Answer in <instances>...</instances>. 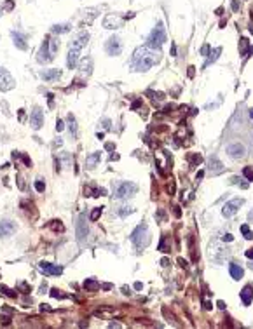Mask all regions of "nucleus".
Instances as JSON below:
<instances>
[{"mask_svg": "<svg viewBox=\"0 0 253 329\" xmlns=\"http://www.w3.org/2000/svg\"><path fill=\"white\" fill-rule=\"evenodd\" d=\"M161 61V52L159 49L155 51L152 47H140L134 51L133 58H131V66L134 71H148L154 64H157Z\"/></svg>", "mask_w": 253, "mask_h": 329, "instance_id": "obj_1", "label": "nucleus"}, {"mask_svg": "<svg viewBox=\"0 0 253 329\" xmlns=\"http://www.w3.org/2000/svg\"><path fill=\"white\" fill-rule=\"evenodd\" d=\"M138 192V185L131 181H119L113 188V195L117 199H127V197H133Z\"/></svg>", "mask_w": 253, "mask_h": 329, "instance_id": "obj_2", "label": "nucleus"}, {"mask_svg": "<svg viewBox=\"0 0 253 329\" xmlns=\"http://www.w3.org/2000/svg\"><path fill=\"white\" fill-rule=\"evenodd\" d=\"M164 42H166V31H164V28H162V23H159L157 28L152 30V33H150V37H148V47L159 49Z\"/></svg>", "mask_w": 253, "mask_h": 329, "instance_id": "obj_3", "label": "nucleus"}, {"mask_svg": "<svg viewBox=\"0 0 253 329\" xmlns=\"http://www.w3.org/2000/svg\"><path fill=\"white\" fill-rule=\"evenodd\" d=\"M131 240H133L134 245H138V247H145L148 244V228L147 225H138L136 226V230L131 233Z\"/></svg>", "mask_w": 253, "mask_h": 329, "instance_id": "obj_4", "label": "nucleus"}, {"mask_svg": "<svg viewBox=\"0 0 253 329\" xmlns=\"http://www.w3.org/2000/svg\"><path fill=\"white\" fill-rule=\"evenodd\" d=\"M14 78H12V75L9 73L5 68H0V89L2 91H11V89H14Z\"/></svg>", "mask_w": 253, "mask_h": 329, "instance_id": "obj_5", "label": "nucleus"}, {"mask_svg": "<svg viewBox=\"0 0 253 329\" xmlns=\"http://www.w3.org/2000/svg\"><path fill=\"white\" fill-rule=\"evenodd\" d=\"M52 54H51V49H49V40H44V44L40 45V49L37 52V61L39 63H49L51 59H52Z\"/></svg>", "mask_w": 253, "mask_h": 329, "instance_id": "obj_6", "label": "nucleus"}, {"mask_svg": "<svg viewBox=\"0 0 253 329\" xmlns=\"http://www.w3.org/2000/svg\"><path fill=\"white\" fill-rule=\"evenodd\" d=\"M245 204V200L243 199H236V200H231V202H227L224 206V209H222V212H224V216L225 218H231V216H234L236 212H238V209L241 207Z\"/></svg>", "mask_w": 253, "mask_h": 329, "instance_id": "obj_7", "label": "nucleus"}, {"mask_svg": "<svg viewBox=\"0 0 253 329\" xmlns=\"http://www.w3.org/2000/svg\"><path fill=\"white\" fill-rule=\"evenodd\" d=\"M106 52L110 54V56H119L120 51H122V45H120V38L119 37H110L108 38V42L105 45Z\"/></svg>", "mask_w": 253, "mask_h": 329, "instance_id": "obj_8", "label": "nucleus"}, {"mask_svg": "<svg viewBox=\"0 0 253 329\" xmlns=\"http://www.w3.org/2000/svg\"><path fill=\"white\" fill-rule=\"evenodd\" d=\"M39 270L46 275H61L63 273V266H58V265H51L47 261H40L39 263Z\"/></svg>", "mask_w": 253, "mask_h": 329, "instance_id": "obj_9", "label": "nucleus"}, {"mask_svg": "<svg viewBox=\"0 0 253 329\" xmlns=\"http://www.w3.org/2000/svg\"><path fill=\"white\" fill-rule=\"evenodd\" d=\"M30 126H32V129H35V131L44 126V113L40 108H35L32 112V115H30Z\"/></svg>", "mask_w": 253, "mask_h": 329, "instance_id": "obj_10", "label": "nucleus"}, {"mask_svg": "<svg viewBox=\"0 0 253 329\" xmlns=\"http://www.w3.org/2000/svg\"><path fill=\"white\" fill-rule=\"evenodd\" d=\"M227 153L231 155L232 159H241V157H245L246 148H245V145H241V143H232V145L227 146Z\"/></svg>", "mask_w": 253, "mask_h": 329, "instance_id": "obj_11", "label": "nucleus"}, {"mask_svg": "<svg viewBox=\"0 0 253 329\" xmlns=\"http://www.w3.org/2000/svg\"><path fill=\"white\" fill-rule=\"evenodd\" d=\"M16 232V223L11 219H2L0 221V237H9Z\"/></svg>", "mask_w": 253, "mask_h": 329, "instance_id": "obj_12", "label": "nucleus"}, {"mask_svg": "<svg viewBox=\"0 0 253 329\" xmlns=\"http://www.w3.org/2000/svg\"><path fill=\"white\" fill-rule=\"evenodd\" d=\"M87 233H89V228H87V225H86V216L84 214H80V216H79V221H77V239H79V242H82Z\"/></svg>", "mask_w": 253, "mask_h": 329, "instance_id": "obj_13", "label": "nucleus"}, {"mask_svg": "<svg viewBox=\"0 0 253 329\" xmlns=\"http://www.w3.org/2000/svg\"><path fill=\"white\" fill-rule=\"evenodd\" d=\"M79 56H80V49H77V47H70V51H68V58H66V66H68L70 70L77 66Z\"/></svg>", "mask_w": 253, "mask_h": 329, "instance_id": "obj_14", "label": "nucleus"}, {"mask_svg": "<svg viewBox=\"0 0 253 329\" xmlns=\"http://www.w3.org/2000/svg\"><path fill=\"white\" fill-rule=\"evenodd\" d=\"M11 35H12V40H14V45L18 47V49H21V51H26V37L23 35V33H19V31H16V30H12L11 31Z\"/></svg>", "mask_w": 253, "mask_h": 329, "instance_id": "obj_15", "label": "nucleus"}, {"mask_svg": "<svg viewBox=\"0 0 253 329\" xmlns=\"http://www.w3.org/2000/svg\"><path fill=\"white\" fill-rule=\"evenodd\" d=\"M241 300H243V303L245 305H250L253 300V286H245L243 287V291H241Z\"/></svg>", "mask_w": 253, "mask_h": 329, "instance_id": "obj_16", "label": "nucleus"}, {"mask_svg": "<svg viewBox=\"0 0 253 329\" xmlns=\"http://www.w3.org/2000/svg\"><path fill=\"white\" fill-rule=\"evenodd\" d=\"M40 77H42L44 80L51 82V80H58V78L61 77V71L59 70H44L42 73H40Z\"/></svg>", "mask_w": 253, "mask_h": 329, "instance_id": "obj_17", "label": "nucleus"}, {"mask_svg": "<svg viewBox=\"0 0 253 329\" xmlns=\"http://www.w3.org/2000/svg\"><path fill=\"white\" fill-rule=\"evenodd\" d=\"M210 169H211V173H215V174H218V173H222L224 171V164L218 160L217 157L213 155L210 159Z\"/></svg>", "mask_w": 253, "mask_h": 329, "instance_id": "obj_18", "label": "nucleus"}, {"mask_svg": "<svg viewBox=\"0 0 253 329\" xmlns=\"http://www.w3.org/2000/svg\"><path fill=\"white\" fill-rule=\"evenodd\" d=\"M87 40H89V35H87V33H80V35H79L77 38H75V40L72 42L70 47H77V49H82L86 44H87Z\"/></svg>", "mask_w": 253, "mask_h": 329, "instance_id": "obj_19", "label": "nucleus"}, {"mask_svg": "<svg viewBox=\"0 0 253 329\" xmlns=\"http://www.w3.org/2000/svg\"><path fill=\"white\" fill-rule=\"evenodd\" d=\"M120 25V19L119 18H115V16H106L105 18V21H103V26L108 30H112V28H117Z\"/></svg>", "mask_w": 253, "mask_h": 329, "instance_id": "obj_20", "label": "nucleus"}, {"mask_svg": "<svg viewBox=\"0 0 253 329\" xmlns=\"http://www.w3.org/2000/svg\"><path fill=\"white\" fill-rule=\"evenodd\" d=\"M100 159H101L100 152H94V153L89 155V157L86 159V166H87V169H94V166L100 162Z\"/></svg>", "mask_w": 253, "mask_h": 329, "instance_id": "obj_21", "label": "nucleus"}, {"mask_svg": "<svg viewBox=\"0 0 253 329\" xmlns=\"http://www.w3.org/2000/svg\"><path fill=\"white\" fill-rule=\"evenodd\" d=\"M231 275H232V279H236V280H239V279H243V275H245V270L241 268L239 265H231Z\"/></svg>", "mask_w": 253, "mask_h": 329, "instance_id": "obj_22", "label": "nucleus"}, {"mask_svg": "<svg viewBox=\"0 0 253 329\" xmlns=\"http://www.w3.org/2000/svg\"><path fill=\"white\" fill-rule=\"evenodd\" d=\"M91 64H93V61L87 58L84 63L80 64V75H86V77H87V75H91Z\"/></svg>", "mask_w": 253, "mask_h": 329, "instance_id": "obj_23", "label": "nucleus"}, {"mask_svg": "<svg viewBox=\"0 0 253 329\" xmlns=\"http://www.w3.org/2000/svg\"><path fill=\"white\" fill-rule=\"evenodd\" d=\"M222 52V47H215V49L211 51L210 52V58H208V61L204 63V66H208V64H211V63H215L217 61V58H218V54Z\"/></svg>", "mask_w": 253, "mask_h": 329, "instance_id": "obj_24", "label": "nucleus"}, {"mask_svg": "<svg viewBox=\"0 0 253 329\" xmlns=\"http://www.w3.org/2000/svg\"><path fill=\"white\" fill-rule=\"evenodd\" d=\"M51 31L56 33V35H59V33H66V31H70V25H54V26L51 28Z\"/></svg>", "mask_w": 253, "mask_h": 329, "instance_id": "obj_25", "label": "nucleus"}, {"mask_svg": "<svg viewBox=\"0 0 253 329\" xmlns=\"http://www.w3.org/2000/svg\"><path fill=\"white\" fill-rule=\"evenodd\" d=\"M68 127H70V134L75 138V136H77V124H75V117H73L72 113L68 115Z\"/></svg>", "mask_w": 253, "mask_h": 329, "instance_id": "obj_26", "label": "nucleus"}, {"mask_svg": "<svg viewBox=\"0 0 253 329\" xmlns=\"http://www.w3.org/2000/svg\"><path fill=\"white\" fill-rule=\"evenodd\" d=\"M84 287L86 289H89V291H96V289H100V284L94 279H86L84 280Z\"/></svg>", "mask_w": 253, "mask_h": 329, "instance_id": "obj_27", "label": "nucleus"}, {"mask_svg": "<svg viewBox=\"0 0 253 329\" xmlns=\"http://www.w3.org/2000/svg\"><path fill=\"white\" fill-rule=\"evenodd\" d=\"M49 49H51V54L54 56V54H56V51L59 49V40H58V38H54V40H49Z\"/></svg>", "mask_w": 253, "mask_h": 329, "instance_id": "obj_28", "label": "nucleus"}, {"mask_svg": "<svg viewBox=\"0 0 253 329\" xmlns=\"http://www.w3.org/2000/svg\"><path fill=\"white\" fill-rule=\"evenodd\" d=\"M133 207H127V206H122V207H119V211H117V214H119V216H127V214H131V212H133Z\"/></svg>", "mask_w": 253, "mask_h": 329, "instance_id": "obj_29", "label": "nucleus"}, {"mask_svg": "<svg viewBox=\"0 0 253 329\" xmlns=\"http://www.w3.org/2000/svg\"><path fill=\"white\" fill-rule=\"evenodd\" d=\"M0 291L4 294H7L9 298H16V291H12V289H9V287H5V286H0Z\"/></svg>", "mask_w": 253, "mask_h": 329, "instance_id": "obj_30", "label": "nucleus"}, {"mask_svg": "<svg viewBox=\"0 0 253 329\" xmlns=\"http://www.w3.org/2000/svg\"><path fill=\"white\" fill-rule=\"evenodd\" d=\"M101 209H103V207H94V209H93V212H91V219L93 221H96V219H98L100 218V214H101Z\"/></svg>", "mask_w": 253, "mask_h": 329, "instance_id": "obj_31", "label": "nucleus"}, {"mask_svg": "<svg viewBox=\"0 0 253 329\" xmlns=\"http://www.w3.org/2000/svg\"><path fill=\"white\" fill-rule=\"evenodd\" d=\"M241 232H243V235H245L246 239H253V233L250 232L248 225H243V226H241Z\"/></svg>", "mask_w": 253, "mask_h": 329, "instance_id": "obj_32", "label": "nucleus"}, {"mask_svg": "<svg viewBox=\"0 0 253 329\" xmlns=\"http://www.w3.org/2000/svg\"><path fill=\"white\" fill-rule=\"evenodd\" d=\"M190 162H192V166H197V164H201V162H203V157H201L199 153H196V155H192V157H190Z\"/></svg>", "mask_w": 253, "mask_h": 329, "instance_id": "obj_33", "label": "nucleus"}, {"mask_svg": "<svg viewBox=\"0 0 253 329\" xmlns=\"http://www.w3.org/2000/svg\"><path fill=\"white\" fill-rule=\"evenodd\" d=\"M243 174H245V178H248L250 181H253V169H251V167H245Z\"/></svg>", "mask_w": 253, "mask_h": 329, "instance_id": "obj_34", "label": "nucleus"}, {"mask_svg": "<svg viewBox=\"0 0 253 329\" xmlns=\"http://www.w3.org/2000/svg\"><path fill=\"white\" fill-rule=\"evenodd\" d=\"M44 188H46V185H44V181L39 178V179L35 181V190L37 192H44Z\"/></svg>", "mask_w": 253, "mask_h": 329, "instance_id": "obj_35", "label": "nucleus"}, {"mask_svg": "<svg viewBox=\"0 0 253 329\" xmlns=\"http://www.w3.org/2000/svg\"><path fill=\"white\" fill-rule=\"evenodd\" d=\"M49 294L52 298H65V294H61V291H58V289H51Z\"/></svg>", "mask_w": 253, "mask_h": 329, "instance_id": "obj_36", "label": "nucleus"}, {"mask_svg": "<svg viewBox=\"0 0 253 329\" xmlns=\"http://www.w3.org/2000/svg\"><path fill=\"white\" fill-rule=\"evenodd\" d=\"M63 120H59L58 119V122H56V131H63Z\"/></svg>", "mask_w": 253, "mask_h": 329, "instance_id": "obj_37", "label": "nucleus"}, {"mask_svg": "<svg viewBox=\"0 0 253 329\" xmlns=\"http://www.w3.org/2000/svg\"><path fill=\"white\" fill-rule=\"evenodd\" d=\"M232 239H234V237H232V235H231V233H225V235H224V237H222V240H224V242H231V240H232Z\"/></svg>", "mask_w": 253, "mask_h": 329, "instance_id": "obj_38", "label": "nucleus"}, {"mask_svg": "<svg viewBox=\"0 0 253 329\" xmlns=\"http://www.w3.org/2000/svg\"><path fill=\"white\" fill-rule=\"evenodd\" d=\"M246 45H248V40H246V38H241V51H245Z\"/></svg>", "mask_w": 253, "mask_h": 329, "instance_id": "obj_39", "label": "nucleus"}, {"mask_svg": "<svg viewBox=\"0 0 253 329\" xmlns=\"http://www.w3.org/2000/svg\"><path fill=\"white\" fill-rule=\"evenodd\" d=\"M140 105H141V101H140V99H136V101H134L133 105H131V108H133V110H136V108H138Z\"/></svg>", "mask_w": 253, "mask_h": 329, "instance_id": "obj_40", "label": "nucleus"}, {"mask_svg": "<svg viewBox=\"0 0 253 329\" xmlns=\"http://www.w3.org/2000/svg\"><path fill=\"white\" fill-rule=\"evenodd\" d=\"M208 51H210V47H208V45H204L203 49H201V54H203V56H206V54H208Z\"/></svg>", "mask_w": 253, "mask_h": 329, "instance_id": "obj_41", "label": "nucleus"}, {"mask_svg": "<svg viewBox=\"0 0 253 329\" xmlns=\"http://www.w3.org/2000/svg\"><path fill=\"white\" fill-rule=\"evenodd\" d=\"M103 127H105V129L110 127V120H108V119H103Z\"/></svg>", "mask_w": 253, "mask_h": 329, "instance_id": "obj_42", "label": "nucleus"}, {"mask_svg": "<svg viewBox=\"0 0 253 329\" xmlns=\"http://www.w3.org/2000/svg\"><path fill=\"white\" fill-rule=\"evenodd\" d=\"M40 308H42V312L46 310V312H51V307L49 305H40Z\"/></svg>", "mask_w": 253, "mask_h": 329, "instance_id": "obj_43", "label": "nucleus"}, {"mask_svg": "<svg viewBox=\"0 0 253 329\" xmlns=\"http://www.w3.org/2000/svg\"><path fill=\"white\" fill-rule=\"evenodd\" d=\"M246 256L251 259V258H253V249H248V251H246Z\"/></svg>", "mask_w": 253, "mask_h": 329, "instance_id": "obj_44", "label": "nucleus"}, {"mask_svg": "<svg viewBox=\"0 0 253 329\" xmlns=\"http://www.w3.org/2000/svg\"><path fill=\"white\" fill-rule=\"evenodd\" d=\"M19 287H21L23 291H28V286H26V284H25V282H21V284H19Z\"/></svg>", "mask_w": 253, "mask_h": 329, "instance_id": "obj_45", "label": "nucleus"}, {"mask_svg": "<svg viewBox=\"0 0 253 329\" xmlns=\"http://www.w3.org/2000/svg\"><path fill=\"white\" fill-rule=\"evenodd\" d=\"M217 305H218V308H222V310H225V303H224V301H218Z\"/></svg>", "mask_w": 253, "mask_h": 329, "instance_id": "obj_46", "label": "nucleus"}, {"mask_svg": "<svg viewBox=\"0 0 253 329\" xmlns=\"http://www.w3.org/2000/svg\"><path fill=\"white\" fill-rule=\"evenodd\" d=\"M189 77H194V66H190L189 68Z\"/></svg>", "mask_w": 253, "mask_h": 329, "instance_id": "obj_47", "label": "nucleus"}, {"mask_svg": "<svg viewBox=\"0 0 253 329\" xmlns=\"http://www.w3.org/2000/svg\"><path fill=\"white\" fill-rule=\"evenodd\" d=\"M141 287H143V286H141V282H136V284H134V289H138V291H140Z\"/></svg>", "mask_w": 253, "mask_h": 329, "instance_id": "obj_48", "label": "nucleus"}, {"mask_svg": "<svg viewBox=\"0 0 253 329\" xmlns=\"http://www.w3.org/2000/svg\"><path fill=\"white\" fill-rule=\"evenodd\" d=\"M105 148H106V150H113V145H112V143H106Z\"/></svg>", "mask_w": 253, "mask_h": 329, "instance_id": "obj_49", "label": "nucleus"}, {"mask_svg": "<svg viewBox=\"0 0 253 329\" xmlns=\"http://www.w3.org/2000/svg\"><path fill=\"white\" fill-rule=\"evenodd\" d=\"M110 160H119V155H110Z\"/></svg>", "mask_w": 253, "mask_h": 329, "instance_id": "obj_50", "label": "nucleus"}, {"mask_svg": "<svg viewBox=\"0 0 253 329\" xmlns=\"http://www.w3.org/2000/svg\"><path fill=\"white\" fill-rule=\"evenodd\" d=\"M161 263H162V266H168V263H169V261H168V258H164V259L161 261Z\"/></svg>", "mask_w": 253, "mask_h": 329, "instance_id": "obj_51", "label": "nucleus"}, {"mask_svg": "<svg viewBox=\"0 0 253 329\" xmlns=\"http://www.w3.org/2000/svg\"><path fill=\"white\" fill-rule=\"evenodd\" d=\"M40 291H42V293H46V291H47V286H46V284H42V286H40Z\"/></svg>", "mask_w": 253, "mask_h": 329, "instance_id": "obj_52", "label": "nucleus"}, {"mask_svg": "<svg viewBox=\"0 0 253 329\" xmlns=\"http://www.w3.org/2000/svg\"><path fill=\"white\" fill-rule=\"evenodd\" d=\"M203 174H204L203 171H199V173H197V178H196V179H201V178H203Z\"/></svg>", "mask_w": 253, "mask_h": 329, "instance_id": "obj_53", "label": "nucleus"}, {"mask_svg": "<svg viewBox=\"0 0 253 329\" xmlns=\"http://www.w3.org/2000/svg\"><path fill=\"white\" fill-rule=\"evenodd\" d=\"M103 136H105L103 133H98V134H96V138H98V140H103Z\"/></svg>", "mask_w": 253, "mask_h": 329, "instance_id": "obj_54", "label": "nucleus"}, {"mask_svg": "<svg viewBox=\"0 0 253 329\" xmlns=\"http://www.w3.org/2000/svg\"><path fill=\"white\" fill-rule=\"evenodd\" d=\"M248 219H250V221H253V211L250 212V214H248Z\"/></svg>", "mask_w": 253, "mask_h": 329, "instance_id": "obj_55", "label": "nucleus"}, {"mask_svg": "<svg viewBox=\"0 0 253 329\" xmlns=\"http://www.w3.org/2000/svg\"><path fill=\"white\" fill-rule=\"evenodd\" d=\"M250 117H251V119H253V108H251V110H250Z\"/></svg>", "mask_w": 253, "mask_h": 329, "instance_id": "obj_56", "label": "nucleus"}]
</instances>
